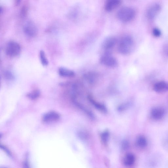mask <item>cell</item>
Wrapping results in <instances>:
<instances>
[{"label": "cell", "instance_id": "603a6c76", "mask_svg": "<svg viewBox=\"0 0 168 168\" xmlns=\"http://www.w3.org/2000/svg\"><path fill=\"white\" fill-rule=\"evenodd\" d=\"M129 144L128 142L127 141H124L122 144V148L124 150H125L128 148L129 147Z\"/></svg>", "mask_w": 168, "mask_h": 168}, {"label": "cell", "instance_id": "30bf717a", "mask_svg": "<svg viewBox=\"0 0 168 168\" xmlns=\"http://www.w3.org/2000/svg\"><path fill=\"white\" fill-rule=\"evenodd\" d=\"M121 3V0H107L105 5V10L111 11L118 7Z\"/></svg>", "mask_w": 168, "mask_h": 168}, {"label": "cell", "instance_id": "2e32d148", "mask_svg": "<svg viewBox=\"0 0 168 168\" xmlns=\"http://www.w3.org/2000/svg\"><path fill=\"white\" fill-rule=\"evenodd\" d=\"M109 133L108 131L106 130L102 133L101 135V142L105 146H107L108 144Z\"/></svg>", "mask_w": 168, "mask_h": 168}, {"label": "cell", "instance_id": "cb8c5ba5", "mask_svg": "<svg viewBox=\"0 0 168 168\" xmlns=\"http://www.w3.org/2000/svg\"><path fill=\"white\" fill-rule=\"evenodd\" d=\"M164 52L165 54L168 56V44L164 48Z\"/></svg>", "mask_w": 168, "mask_h": 168}, {"label": "cell", "instance_id": "6da1fadb", "mask_svg": "<svg viewBox=\"0 0 168 168\" xmlns=\"http://www.w3.org/2000/svg\"><path fill=\"white\" fill-rule=\"evenodd\" d=\"M134 46V42L129 36H126L121 39L119 43L118 50L121 54L126 55L130 54Z\"/></svg>", "mask_w": 168, "mask_h": 168}, {"label": "cell", "instance_id": "4fadbf2b", "mask_svg": "<svg viewBox=\"0 0 168 168\" xmlns=\"http://www.w3.org/2000/svg\"><path fill=\"white\" fill-rule=\"evenodd\" d=\"M98 75L94 72H89L84 75L85 80L90 84H94L97 82Z\"/></svg>", "mask_w": 168, "mask_h": 168}, {"label": "cell", "instance_id": "d6986e66", "mask_svg": "<svg viewBox=\"0 0 168 168\" xmlns=\"http://www.w3.org/2000/svg\"><path fill=\"white\" fill-rule=\"evenodd\" d=\"M160 9V7L158 6H156L155 7L152 8L151 9L148 13L149 16L150 18H152L154 16L155 14L157 12V11Z\"/></svg>", "mask_w": 168, "mask_h": 168}, {"label": "cell", "instance_id": "7c38bea8", "mask_svg": "<svg viewBox=\"0 0 168 168\" xmlns=\"http://www.w3.org/2000/svg\"><path fill=\"white\" fill-rule=\"evenodd\" d=\"M135 161V157L134 155L132 153H128L125 156L123 163L125 166H130L134 164Z\"/></svg>", "mask_w": 168, "mask_h": 168}, {"label": "cell", "instance_id": "3957f363", "mask_svg": "<svg viewBox=\"0 0 168 168\" xmlns=\"http://www.w3.org/2000/svg\"><path fill=\"white\" fill-rule=\"evenodd\" d=\"M21 48L20 44L15 42H10L7 44L6 53L8 56L14 57L18 56L20 53Z\"/></svg>", "mask_w": 168, "mask_h": 168}, {"label": "cell", "instance_id": "8992f818", "mask_svg": "<svg viewBox=\"0 0 168 168\" xmlns=\"http://www.w3.org/2000/svg\"><path fill=\"white\" fill-rule=\"evenodd\" d=\"M60 118V116L58 113L51 111L44 114L43 117V120L44 123H50L58 120Z\"/></svg>", "mask_w": 168, "mask_h": 168}, {"label": "cell", "instance_id": "e0dca14e", "mask_svg": "<svg viewBox=\"0 0 168 168\" xmlns=\"http://www.w3.org/2000/svg\"><path fill=\"white\" fill-rule=\"evenodd\" d=\"M40 95V91L38 89H36L28 93L27 97L30 99L34 100L37 99L39 97Z\"/></svg>", "mask_w": 168, "mask_h": 168}, {"label": "cell", "instance_id": "52a82bcc", "mask_svg": "<svg viewBox=\"0 0 168 168\" xmlns=\"http://www.w3.org/2000/svg\"><path fill=\"white\" fill-rule=\"evenodd\" d=\"M165 111L164 108L160 107L153 108L150 112L151 116L156 120H160L164 117Z\"/></svg>", "mask_w": 168, "mask_h": 168}, {"label": "cell", "instance_id": "ffe728a7", "mask_svg": "<svg viewBox=\"0 0 168 168\" xmlns=\"http://www.w3.org/2000/svg\"><path fill=\"white\" fill-rule=\"evenodd\" d=\"M78 136L81 139L85 140L88 138L89 134L88 133L84 131H80L78 133Z\"/></svg>", "mask_w": 168, "mask_h": 168}, {"label": "cell", "instance_id": "d4e9b609", "mask_svg": "<svg viewBox=\"0 0 168 168\" xmlns=\"http://www.w3.org/2000/svg\"><path fill=\"white\" fill-rule=\"evenodd\" d=\"M21 0H16V5H19L20 2Z\"/></svg>", "mask_w": 168, "mask_h": 168}, {"label": "cell", "instance_id": "7402d4cb", "mask_svg": "<svg viewBox=\"0 0 168 168\" xmlns=\"http://www.w3.org/2000/svg\"><path fill=\"white\" fill-rule=\"evenodd\" d=\"M5 77L7 79H12L14 77L12 74L9 71L6 72L4 74Z\"/></svg>", "mask_w": 168, "mask_h": 168}, {"label": "cell", "instance_id": "ac0fdd59", "mask_svg": "<svg viewBox=\"0 0 168 168\" xmlns=\"http://www.w3.org/2000/svg\"><path fill=\"white\" fill-rule=\"evenodd\" d=\"M39 56L42 65L44 66H48V61L43 51L41 50L40 51Z\"/></svg>", "mask_w": 168, "mask_h": 168}, {"label": "cell", "instance_id": "7a4b0ae2", "mask_svg": "<svg viewBox=\"0 0 168 168\" xmlns=\"http://www.w3.org/2000/svg\"><path fill=\"white\" fill-rule=\"evenodd\" d=\"M135 15V11L133 9L129 7H124L118 11L117 16L120 20L127 22L134 18Z\"/></svg>", "mask_w": 168, "mask_h": 168}, {"label": "cell", "instance_id": "44dd1931", "mask_svg": "<svg viewBox=\"0 0 168 168\" xmlns=\"http://www.w3.org/2000/svg\"><path fill=\"white\" fill-rule=\"evenodd\" d=\"M152 33L154 36L156 37H158L161 35V32L157 28L154 29Z\"/></svg>", "mask_w": 168, "mask_h": 168}, {"label": "cell", "instance_id": "ba28073f", "mask_svg": "<svg viewBox=\"0 0 168 168\" xmlns=\"http://www.w3.org/2000/svg\"><path fill=\"white\" fill-rule=\"evenodd\" d=\"M24 31L27 36L30 37L36 36L38 32L37 28L31 23H29L25 27Z\"/></svg>", "mask_w": 168, "mask_h": 168}, {"label": "cell", "instance_id": "277c9868", "mask_svg": "<svg viewBox=\"0 0 168 168\" xmlns=\"http://www.w3.org/2000/svg\"><path fill=\"white\" fill-rule=\"evenodd\" d=\"M100 61L102 64L110 67L114 68L118 65L117 59L109 53L103 55L101 57Z\"/></svg>", "mask_w": 168, "mask_h": 168}, {"label": "cell", "instance_id": "9a60e30c", "mask_svg": "<svg viewBox=\"0 0 168 168\" xmlns=\"http://www.w3.org/2000/svg\"><path fill=\"white\" fill-rule=\"evenodd\" d=\"M148 144L146 138L143 136H138L136 140L137 146L140 148H144L147 147Z\"/></svg>", "mask_w": 168, "mask_h": 168}, {"label": "cell", "instance_id": "8fae6325", "mask_svg": "<svg viewBox=\"0 0 168 168\" xmlns=\"http://www.w3.org/2000/svg\"><path fill=\"white\" fill-rule=\"evenodd\" d=\"M88 98L89 101L98 111L103 113L107 112V109L105 106L103 105V104L96 102L92 96L90 95H89L88 96Z\"/></svg>", "mask_w": 168, "mask_h": 168}, {"label": "cell", "instance_id": "5bb4252c", "mask_svg": "<svg viewBox=\"0 0 168 168\" xmlns=\"http://www.w3.org/2000/svg\"><path fill=\"white\" fill-rule=\"evenodd\" d=\"M58 72L60 75L64 77H73L75 75V73L73 71L64 67L60 68Z\"/></svg>", "mask_w": 168, "mask_h": 168}, {"label": "cell", "instance_id": "9c48e42d", "mask_svg": "<svg viewBox=\"0 0 168 168\" xmlns=\"http://www.w3.org/2000/svg\"><path fill=\"white\" fill-rule=\"evenodd\" d=\"M153 89L158 93H164L168 91V83L165 81H160L154 85Z\"/></svg>", "mask_w": 168, "mask_h": 168}, {"label": "cell", "instance_id": "5b68a950", "mask_svg": "<svg viewBox=\"0 0 168 168\" xmlns=\"http://www.w3.org/2000/svg\"><path fill=\"white\" fill-rule=\"evenodd\" d=\"M117 42L116 38L113 37H109L104 40L102 44V48L106 51H109L114 48Z\"/></svg>", "mask_w": 168, "mask_h": 168}]
</instances>
